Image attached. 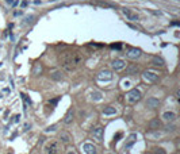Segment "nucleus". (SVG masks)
Instances as JSON below:
<instances>
[{"instance_id": "nucleus-1", "label": "nucleus", "mask_w": 180, "mask_h": 154, "mask_svg": "<svg viewBox=\"0 0 180 154\" xmlns=\"http://www.w3.org/2000/svg\"><path fill=\"white\" fill-rule=\"evenodd\" d=\"M83 57H81L80 53H72V52H65L60 56V61L62 68L67 72H72V70L76 69L79 64L81 62Z\"/></svg>"}, {"instance_id": "nucleus-2", "label": "nucleus", "mask_w": 180, "mask_h": 154, "mask_svg": "<svg viewBox=\"0 0 180 154\" xmlns=\"http://www.w3.org/2000/svg\"><path fill=\"white\" fill-rule=\"evenodd\" d=\"M141 96H142L141 91L137 89V88H134V89H130V91L125 95V100H126L127 104H135L137 102L141 100Z\"/></svg>"}, {"instance_id": "nucleus-3", "label": "nucleus", "mask_w": 180, "mask_h": 154, "mask_svg": "<svg viewBox=\"0 0 180 154\" xmlns=\"http://www.w3.org/2000/svg\"><path fill=\"white\" fill-rule=\"evenodd\" d=\"M46 154H61V145L57 141H52L45 146Z\"/></svg>"}, {"instance_id": "nucleus-4", "label": "nucleus", "mask_w": 180, "mask_h": 154, "mask_svg": "<svg viewBox=\"0 0 180 154\" xmlns=\"http://www.w3.org/2000/svg\"><path fill=\"white\" fill-rule=\"evenodd\" d=\"M142 78H144L146 83H156L159 80V74H156L154 72H150V70H145L142 73Z\"/></svg>"}, {"instance_id": "nucleus-5", "label": "nucleus", "mask_w": 180, "mask_h": 154, "mask_svg": "<svg viewBox=\"0 0 180 154\" xmlns=\"http://www.w3.org/2000/svg\"><path fill=\"white\" fill-rule=\"evenodd\" d=\"M122 14L126 16L127 20H131V22H137L138 19H140V16H138L135 12H133L131 10H129V8H122Z\"/></svg>"}, {"instance_id": "nucleus-6", "label": "nucleus", "mask_w": 180, "mask_h": 154, "mask_svg": "<svg viewBox=\"0 0 180 154\" xmlns=\"http://www.w3.org/2000/svg\"><path fill=\"white\" fill-rule=\"evenodd\" d=\"M127 57L130 58V60H137L141 57V50L137 49V47H130L129 52H127Z\"/></svg>"}, {"instance_id": "nucleus-7", "label": "nucleus", "mask_w": 180, "mask_h": 154, "mask_svg": "<svg viewBox=\"0 0 180 154\" xmlns=\"http://www.w3.org/2000/svg\"><path fill=\"white\" fill-rule=\"evenodd\" d=\"M96 78L99 81H110L113 78V74H111L110 70H102V72H99V74H98Z\"/></svg>"}, {"instance_id": "nucleus-8", "label": "nucleus", "mask_w": 180, "mask_h": 154, "mask_svg": "<svg viewBox=\"0 0 180 154\" xmlns=\"http://www.w3.org/2000/svg\"><path fill=\"white\" fill-rule=\"evenodd\" d=\"M83 150L85 154H98V149L92 143H84L83 145Z\"/></svg>"}, {"instance_id": "nucleus-9", "label": "nucleus", "mask_w": 180, "mask_h": 154, "mask_svg": "<svg viewBox=\"0 0 180 154\" xmlns=\"http://www.w3.org/2000/svg\"><path fill=\"white\" fill-rule=\"evenodd\" d=\"M135 141H137V134H130V135L127 137V139H126L125 149H126V150H129V149H130V147L135 143Z\"/></svg>"}, {"instance_id": "nucleus-10", "label": "nucleus", "mask_w": 180, "mask_h": 154, "mask_svg": "<svg viewBox=\"0 0 180 154\" xmlns=\"http://www.w3.org/2000/svg\"><path fill=\"white\" fill-rule=\"evenodd\" d=\"M111 66H113L114 70H120V69H123L125 66H126V62H125L123 60H114L113 64H111Z\"/></svg>"}, {"instance_id": "nucleus-11", "label": "nucleus", "mask_w": 180, "mask_h": 154, "mask_svg": "<svg viewBox=\"0 0 180 154\" xmlns=\"http://www.w3.org/2000/svg\"><path fill=\"white\" fill-rule=\"evenodd\" d=\"M160 105V100L159 99H156V97H149L148 100H146V107H149V108H157Z\"/></svg>"}, {"instance_id": "nucleus-12", "label": "nucleus", "mask_w": 180, "mask_h": 154, "mask_svg": "<svg viewBox=\"0 0 180 154\" xmlns=\"http://www.w3.org/2000/svg\"><path fill=\"white\" fill-rule=\"evenodd\" d=\"M103 133H104V130H103V127H96V129H94V138H95L96 141H103Z\"/></svg>"}, {"instance_id": "nucleus-13", "label": "nucleus", "mask_w": 180, "mask_h": 154, "mask_svg": "<svg viewBox=\"0 0 180 154\" xmlns=\"http://www.w3.org/2000/svg\"><path fill=\"white\" fill-rule=\"evenodd\" d=\"M162 119L165 120V122H173V120L176 119V114L172 111H167L162 114Z\"/></svg>"}, {"instance_id": "nucleus-14", "label": "nucleus", "mask_w": 180, "mask_h": 154, "mask_svg": "<svg viewBox=\"0 0 180 154\" xmlns=\"http://www.w3.org/2000/svg\"><path fill=\"white\" fill-rule=\"evenodd\" d=\"M73 119H74V112H73V109L71 108L67 112L65 118H64V123H65V124H71V123L73 122Z\"/></svg>"}, {"instance_id": "nucleus-15", "label": "nucleus", "mask_w": 180, "mask_h": 154, "mask_svg": "<svg viewBox=\"0 0 180 154\" xmlns=\"http://www.w3.org/2000/svg\"><path fill=\"white\" fill-rule=\"evenodd\" d=\"M50 78L54 80V81H61L64 78V73L61 72V70H54V72L50 73Z\"/></svg>"}, {"instance_id": "nucleus-16", "label": "nucleus", "mask_w": 180, "mask_h": 154, "mask_svg": "<svg viewBox=\"0 0 180 154\" xmlns=\"http://www.w3.org/2000/svg\"><path fill=\"white\" fill-rule=\"evenodd\" d=\"M160 127H161V122H160L157 118H156V119H152L149 122V129L150 130H157V129H160Z\"/></svg>"}, {"instance_id": "nucleus-17", "label": "nucleus", "mask_w": 180, "mask_h": 154, "mask_svg": "<svg viewBox=\"0 0 180 154\" xmlns=\"http://www.w3.org/2000/svg\"><path fill=\"white\" fill-rule=\"evenodd\" d=\"M42 73V65L39 62H37V64H34V68H33V74L34 76H38V74H41Z\"/></svg>"}, {"instance_id": "nucleus-18", "label": "nucleus", "mask_w": 180, "mask_h": 154, "mask_svg": "<svg viewBox=\"0 0 180 154\" xmlns=\"http://www.w3.org/2000/svg\"><path fill=\"white\" fill-rule=\"evenodd\" d=\"M60 139H61V142H62V143H69L72 138H71V135H69L68 133H61L60 134Z\"/></svg>"}, {"instance_id": "nucleus-19", "label": "nucleus", "mask_w": 180, "mask_h": 154, "mask_svg": "<svg viewBox=\"0 0 180 154\" xmlns=\"http://www.w3.org/2000/svg\"><path fill=\"white\" fill-rule=\"evenodd\" d=\"M115 114H117V109L111 107V105H108V107L103 109V115H115Z\"/></svg>"}, {"instance_id": "nucleus-20", "label": "nucleus", "mask_w": 180, "mask_h": 154, "mask_svg": "<svg viewBox=\"0 0 180 154\" xmlns=\"http://www.w3.org/2000/svg\"><path fill=\"white\" fill-rule=\"evenodd\" d=\"M152 64L154 65V66H164V60H161V58H159V57H154L152 60Z\"/></svg>"}, {"instance_id": "nucleus-21", "label": "nucleus", "mask_w": 180, "mask_h": 154, "mask_svg": "<svg viewBox=\"0 0 180 154\" xmlns=\"http://www.w3.org/2000/svg\"><path fill=\"white\" fill-rule=\"evenodd\" d=\"M138 72V66H135V65H131V66H129L126 69V74H134Z\"/></svg>"}, {"instance_id": "nucleus-22", "label": "nucleus", "mask_w": 180, "mask_h": 154, "mask_svg": "<svg viewBox=\"0 0 180 154\" xmlns=\"http://www.w3.org/2000/svg\"><path fill=\"white\" fill-rule=\"evenodd\" d=\"M92 99L96 100V102H99V100H102V93L100 92H94L92 93Z\"/></svg>"}, {"instance_id": "nucleus-23", "label": "nucleus", "mask_w": 180, "mask_h": 154, "mask_svg": "<svg viewBox=\"0 0 180 154\" xmlns=\"http://www.w3.org/2000/svg\"><path fill=\"white\" fill-rule=\"evenodd\" d=\"M154 154H167L165 150L162 149V147H156L154 149Z\"/></svg>"}, {"instance_id": "nucleus-24", "label": "nucleus", "mask_w": 180, "mask_h": 154, "mask_svg": "<svg viewBox=\"0 0 180 154\" xmlns=\"http://www.w3.org/2000/svg\"><path fill=\"white\" fill-rule=\"evenodd\" d=\"M60 96H58V97H56V99H52V100H50V102H49V104L50 105H56L57 104V103H58V102H60Z\"/></svg>"}, {"instance_id": "nucleus-25", "label": "nucleus", "mask_w": 180, "mask_h": 154, "mask_svg": "<svg viewBox=\"0 0 180 154\" xmlns=\"http://www.w3.org/2000/svg\"><path fill=\"white\" fill-rule=\"evenodd\" d=\"M56 129H57V126H56V124H53V126L47 127V129H46L45 131H46V133H49V131H54V130H56Z\"/></svg>"}, {"instance_id": "nucleus-26", "label": "nucleus", "mask_w": 180, "mask_h": 154, "mask_svg": "<svg viewBox=\"0 0 180 154\" xmlns=\"http://www.w3.org/2000/svg\"><path fill=\"white\" fill-rule=\"evenodd\" d=\"M19 120H21V115H15L12 122H14V123H19Z\"/></svg>"}, {"instance_id": "nucleus-27", "label": "nucleus", "mask_w": 180, "mask_h": 154, "mask_svg": "<svg viewBox=\"0 0 180 154\" xmlns=\"http://www.w3.org/2000/svg\"><path fill=\"white\" fill-rule=\"evenodd\" d=\"M111 47H113V49H120L122 45H120V43H117V45H111Z\"/></svg>"}, {"instance_id": "nucleus-28", "label": "nucleus", "mask_w": 180, "mask_h": 154, "mask_svg": "<svg viewBox=\"0 0 180 154\" xmlns=\"http://www.w3.org/2000/svg\"><path fill=\"white\" fill-rule=\"evenodd\" d=\"M120 137H122V133H118V134H117V135H115V142H117V141H118V139H119V138H120Z\"/></svg>"}, {"instance_id": "nucleus-29", "label": "nucleus", "mask_w": 180, "mask_h": 154, "mask_svg": "<svg viewBox=\"0 0 180 154\" xmlns=\"http://www.w3.org/2000/svg\"><path fill=\"white\" fill-rule=\"evenodd\" d=\"M167 130H168V131H173V130H175V126H168Z\"/></svg>"}, {"instance_id": "nucleus-30", "label": "nucleus", "mask_w": 180, "mask_h": 154, "mask_svg": "<svg viewBox=\"0 0 180 154\" xmlns=\"http://www.w3.org/2000/svg\"><path fill=\"white\" fill-rule=\"evenodd\" d=\"M26 6H27V1H26V0L25 1H22V7H26Z\"/></svg>"}, {"instance_id": "nucleus-31", "label": "nucleus", "mask_w": 180, "mask_h": 154, "mask_svg": "<svg viewBox=\"0 0 180 154\" xmlns=\"http://www.w3.org/2000/svg\"><path fill=\"white\" fill-rule=\"evenodd\" d=\"M172 25H173V26H179V22L175 20V22H172Z\"/></svg>"}, {"instance_id": "nucleus-32", "label": "nucleus", "mask_w": 180, "mask_h": 154, "mask_svg": "<svg viewBox=\"0 0 180 154\" xmlns=\"http://www.w3.org/2000/svg\"><path fill=\"white\" fill-rule=\"evenodd\" d=\"M22 14V11H16V12H15V16H18V15H21Z\"/></svg>"}, {"instance_id": "nucleus-33", "label": "nucleus", "mask_w": 180, "mask_h": 154, "mask_svg": "<svg viewBox=\"0 0 180 154\" xmlns=\"http://www.w3.org/2000/svg\"><path fill=\"white\" fill-rule=\"evenodd\" d=\"M7 3L8 4H14V0H7Z\"/></svg>"}, {"instance_id": "nucleus-34", "label": "nucleus", "mask_w": 180, "mask_h": 154, "mask_svg": "<svg viewBox=\"0 0 180 154\" xmlns=\"http://www.w3.org/2000/svg\"><path fill=\"white\" fill-rule=\"evenodd\" d=\"M28 129H30V124H26V126H25V131H26V130H28Z\"/></svg>"}, {"instance_id": "nucleus-35", "label": "nucleus", "mask_w": 180, "mask_h": 154, "mask_svg": "<svg viewBox=\"0 0 180 154\" xmlns=\"http://www.w3.org/2000/svg\"><path fill=\"white\" fill-rule=\"evenodd\" d=\"M67 154H76V153H74V151H68Z\"/></svg>"}]
</instances>
